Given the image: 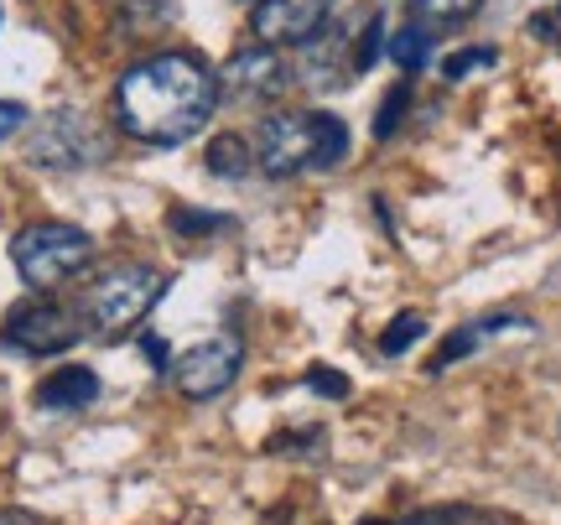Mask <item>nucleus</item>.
Here are the masks:
<instances>
[{"mask_svg":"<svg viewBox=\"0 0 561 525\" xmlns=\"http://www.w3.org/2000/svg\"><path fill=\"white\" fill-rule=\"evenodd\" d=\"M219 110V73L198 53H151L115 83V121L140 146L193 141Z\"/></svg>","mask_w":561,"mask_h":525,"instance_id":"1","label":"nucleus"},{"mask_svg":"<svg viewBox=\"0 0 561 525\" xmlns=\"http://www.w3.org/2000/svg\"><path fill=\"white\" fill-rule=\"evenodd\" d=\"M348 157V125L333 110H271L255 125V162L271 178L333 172Z\"/></svg>","mask_w":561,"mask_h":525,"instance_id":"2","label":"nucleus"},{"mask_svg":"<svg viewBox=\"0 0 561 525\" xmlns=\"http://www.w3.org/2000/svg\"><path fill=\"white\" fill-rule=\"evenodd\" d=\"M11 261H16V271H21V282L26 286L53 292V286L73 282V276H83V271L94 265V240L83 235L79 224L37 219L11 240Z\"/></svg>","mask_w":561,"mask_h":525,"instance_id":"3","label":"nucleus"},{"mask_svg":"<svg viewBox=\"0 0 561 525\" xmlns=\"http://www.w3.org/2000/svg\"><path fill=\"white\" fill-rule=\"evenodd\" d=\"M161 292H167V276H161L157 265L121 261L89 286L83 312H89V323L100 328L104 339H121V333H130V328L161 303Z\"/></svg>","mask_w":561,"mask_h":525,"instance_id":"4","label":"nucleus"},{"mask_svg":"<svg viewBox=\"0 0 561 525\" xmlns=\"http://www.w3.org/2000/svg\"><path fill=\"white\" fill-rule=\"evenodd\" d=\"M83 339L79 312L73 307L53 303V297H32V303H16L5 312V328H0V344L26 354V359H53V354H68V349Z\"/></svg>","mask_w":561,"mask_h":525,"instance_id":"5","label":"nucleus"},{"mask_svg":"<svg viewBox=\"0 0 561 525\" xmlns=\"http://www.w3.org/2000/svg\"><path fill=\"white\" fill-rule=\"evenodd\" d=\"M26 151H32L37 167L73 172V167H100L104 157H110V136H104L83 110H58V115H47V121L32 130V146H26Z\"/></svg>","mask_w":561,"mask_h":525,"instance_id":"6","label":"nucleus"},{"mask_svg":"<svg viewBox=\"0 0 561 525\" xmlns=\"http://www.w3.org/2000/svg\"><path fill=\"white\" fill-rule=\"evenodd\" d=\"M240 364H244V344L234 333H219V339H203L187 354H178L172 380H178L187 401H214V396H224L229 385L240 380Z\"/></svg>","mask_w":561,"mask_h":525,"instance_id":"7","label":"nucleus"},{"mask_svg":"<svg viewBox=\"0 0 561 525\" xmlns=\"http://www.w3.org/2000/svg\"><path fill=\"white\" fill-rule=\"evenodd\" d=\"M291 89V62L280 58V47H240L229 53V62L219 68V100L240 104H271Z\"/></svg>","mask_w":561,"mask_h":525,"instance_id":"8","label":"nucleus"},{"mask_svg":"<svg viewBox=\"0 0 561 525\" xmlns=\"http://www.w3.org/2000/svg\"><path fill=\"white\" fill-rule=\"evenodd\" d=\"M333 5L339 0H255L250 32L261 37V47H307L333 21Z\"/></svg>","mask_w":561,"mask_h":525,"instance_id":"9","label":"nucleus"},{"mask_svg":"<svg viewBox=\"0 0 561 525\" xmlns=\"http://www.w3.org/2000/svg\"><path fill=\"white\" fill-rule=\"evenodd\" d=\"M301 73H307V83H322V89H339L343 79H354V37L343 26H322L301 47Z\"/></svg>","mask_w":561,"mask_h":525,"instance_id":"10","label":"nucleus"},{"mask_svg":"<svg viewBox=\"0 0 561 525\" xmlns=\"http://www.w3.org/2000/svg\"><path fill=\"white\" fill-rule=\"evenodd\" d=\"M94 401H100V375H94V369H83V364L53 369V375L37 385L42 411H83V406H94Z\"/></svg>","mask_w":561,"mask_h":525,"instance_id":"11","label":"nucleus"},{"mask_svg":"<svg viewBox=\"0 0 561 525\" xmlns=\"http://www.w3.org/2000/svg\"><path fill=\"white\" fill-rule=\"evenodd\" d=\"M500 328H530V323H520V318H510V312H494V318H479V323H462L458 333H447V339H442V349L432 354V359H426V369H432V375H442V369H453V364L468 359V354H473V349H479L483 339H494Z\"/></svg>","mask_w":561,"mask_h":525,"instance_id":"12","label":"nucleus"},{"mask_svg":"<svg viewBox=\"0 0 561 525\" xmlns=\"http://www.w3.org/2000/svg\"><path fill=\"white\" fill-rule=\"evenodd\" d=\"M203 162H208V172H214V178L240 182V178H250V167H255V146L244 141V136H234V130H224V136H214V141H208Z\"/></svg>","mask_w":561,"mask_h":525,"instance_id":"13","label":"nucleus"},{"mask_svg":"<svg viewBox=\"0 0 561 525\" xmlns=\"http://www.w3.org/2000/svg\"><path fill=\"white\" fill-rule=\"evenodd\" d=\"M479 11H483V0H416L411 21L426 26V32H453V26H468Z\"/></svg>","mask_w":561,"mask_h":525,"instance_id":"14","label":"nucleus"},{"mask_svg":"<svg viewBox=\"0 0 561 525\" xmlns=\"http://www.w3.org/2000/svg\"><path fill=\"white\" fill-rule=\"evenodd\" d=\"M167 16H172V0H121V5H115L121 37H146V32L167 26Z\"/></svg>","mask_w":561,"mask_h":525,"instance_id":"15","label":"nucleus"},{"mask_svg":"<svg viewBox=\"0 0 561 525\" xmlns=\"http://www.w3.org/2000/svg\"><path fill=\"white\" fill-rule=\"evenodd\" d=\"M390 58L401 62V73H421V68H426V58H432V32H426V26H416V21H405L401 32L390 37Z\"/></svg>","mask_w":561,"mask_h":525,"instance_id":"16","label":"nucleus"},{"mask_svg":"<svg viewBox=\"0 0 561 525\" xmlns=\"http://www.w3.org/2000/svg\"><path fill=\"white\" fill-rule=\"evenodd\" d=\"M421 333H426V318H421V312H401V318L380 333V354L385 359H401L411 344H421Z\"/></svg>","mask_w":561,"mask_h":525,"instance_id":"17","label":"nucleus"},{"mask_svg":"<svg viewBox=\"0 0 561 525\" xmlns=\"http://www.w3.org/2000/svg\"><path fill=\"white\" fill-rule=\"evenodd\" d=\"M405 104H411V79L390 83V94H385L380 110H375V141H390V136H396V125L405 121Z\"/></svg>","mask_w":561,"mask_h":525,"instance_id":"18","label":"nucleus"},{"mask_svg":"<svg viewBox=\"0 0 561 525\" xmlns=\"http://www.w3.org/2000/svg\"><path fill=\"white\" fill-rule=\"evenodd\" d=\"M494 62H500V47H462V53H453V58L442 62V79L458 83L468 73H479V68H494Z\"/></svg>","mask_w":561,"mask_h":525,"instance_id":"19","label":"nucleus"},{"mask_svg":"<svg viewBox=\"0 0 561 525\" xmlns=\"http://www.w3.org/2000/svg\"><path fill=\"white\" fill-rule=\"evenodd\" d=\"M380 47H385V16H369V21H364V37H354V79L375 68Z\"/></svg>","mask_w":561,"mask_h":525,"instance_id":"20","label":"nucleus"},{"mask_svg":"<svg viewBox=\"0 0 561 525\" xmlns=\"http://www.w3.org/2000/svg\"><path fill=\"white\" fill-rule=\"evenodd\" d=\"M167 224H172L178 235H219V229H229L224 214H198V208H172Z\"/></svg>","mask_w":561,"mask_h":525,"instance_id":"21","label":"nucleus"},{"mask_svg":"<svg viewBox=\"0 0 561 525\" xmlns=\"http://www.w3.org/2000/svg\"><path fill=\"white\" fill-rule=\"evenodd\" d=\"M525 32L536 42H551V47H561V0L557 5H546V11H536V16L525 21Z\"/></svg>","mask_w":561,"mask_h":525,"instance_id":"22","label":"nucleus"},{"mask_svg":"<svg viewBox=\"0 0 561 525\" xmlns=\"http://www.w3.org/2000/svg\"><path fill=\"white\" fill-rule=\"evenodd\" d=\"M307 385L318 390V396H328V401H343L348 396V380H343L333 364H312V375H307Z\"/></svg>","mask_w":561,"mask_h":525,"instance_id":"23","label":"nucleus"},{"mask_svg":"<svg viewBox=\"0 0 561 525\" xmlns=\"http://www.w3.org/2000/svg\"><path fill=\"white\" fill-rule=\"evenodd\" d=\"M26 121H32V115H26V104L0 100V141H11V136H16V130H21Z\"/></svg>","mask_w":561,"mask_h":525,"instance_id":"24","label":"nucleus"},{"mask_svg":"<svg viewBox=\"0 0 561 525\" xmlns=\"http://www.w3.org/2000/svg\"><path fill=\"white\" fill-rule=\"evenodd\" d=\"M359 525H401V521H359Z\"/></svg>","mask_w":561,"mask_h":525,"instance_id":"25","label":"nucleus"},{"mask_svg":"<svg viewBox=\"0 0 561 525\" xmlns=\"http://www.w3.org/2000/svg\"><path fill=\"white\" fill-rule=\"evenodd\" d=\"M250 5H255V0H250Z\"/></svg>","mask_w":561,"mask_h":525,"instance_id":"26","label":"nucleus"},{"mask_svg":"<svg viewBox=\"0 0 561 525\" xmlns=\"http://www.w3.org/2000/svg\"><path fill=\"white\" fill-rule=\"evenodd\" d=\"M0 525H5V521H0Z\"/></svg>","mask_w":561,"mask_h":525,"instance_id":"27","label":"nucleus"}]
</instances>
